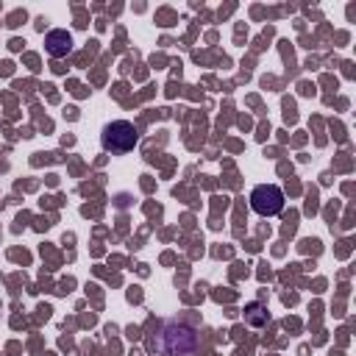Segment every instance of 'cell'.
Returning a JSON list of instances; mask_svg holds the SVG:
<instances>
[{
    "instance_id": "obj_2",
    "label": "cell",
    "mask_w": 356,
    "mask_h": 356,
    "mask_svg": "<svg viewBox=\"0 0 356 356\" xmlns=\"http://www.w3.org/2000/svg\"><path fill=\"white\" fill-rule=\"evenodd\" d=\"M250 209L261 217H275L284 211V192L275 184H259L250 192Z\"/></svg>"
},
{
    "instance_id": "obj_5",
    "label": "cell",
    "mask_w": 356,
    "mask_h": 356,
    "mask_svg": "<svg viewBox=\"0 0 356 356\" xmlns=\"http://www.w3.org/2000/svg\"><path fill=\"white\" fill-rule=\"evenodd\" d=\"M267 320H270V314H267V309L261 303H248L245 306V323L248 325L261 328V325H267Z\"/></svg>"
},
{
    "instance_id": "obj_1",
    "label": "cell",
    "mask_w": 356,
    "mask_h": 356,
    "mask_svg": "<svg viewBox=\"0 0 356 356\" xmlns=\"http://www.w3.org/2000/svg\"><path fill=\"white\" fill-rule=\"evenodd\" d=\"M136 142H139V131L128 120H114L100 134V145L108 153H128V150H134Z\"/></svg>"
},
{
    "instance_id": "obj_3",
    "label": "cell",
    "mask_w": 356,
    "mask_h": 356,
    "mask_svg": "<svg viewBox=\"0 0 356 356\" xmlns=\"http://www.w3.org/2000/svg\"><path fill=\"white\" fill-rule=\"evenodd\" d=\"M44 50H47V56H53V58L67 56V53L72 50V36H70V31H64V28L47 31V36H44Z\"/></svg>"
},
{
    "instance_id": "obj_4",
    "label": "cell",
    "mask_w": 356,
    "mask_h": 356,
    "mask_svg": "<svg viewBox=\"0 0 356 356\" xmlns=\"http://www.w3.org/2000/svg\"><path fill=\"white\" fill-rule=\"evenodd\" d=\"M164 337H167V353L175 356V353H178V342H181V339H192L195 334H192L189 328H184V325H170ZM178 356H181V353H178Z\"/></svg>"
}]
</instances>
